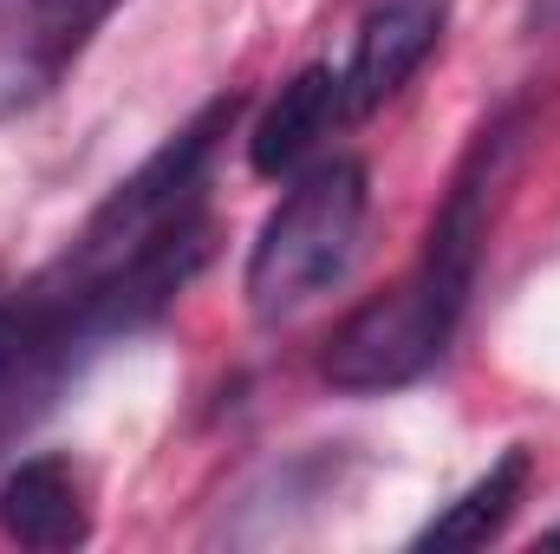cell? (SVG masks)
<instances>
[{"label": "cell", "instance_id": "cell-4", "mask_svg": "<svg viewBox=\"0 0 560 554\" xmlns=\"http://www.w3.org/2000/svg\"><path fill=\"white\" fill-rule=\"evenodd\" d=\"M0 529L20 549H72L85 542V489L66 457H26L0 483Z\"/></svg>", "mask_w": 560, "mask_h": 554}, {"label": "cell", "instance_id": "cell-1", "mask_svg": "<svg viewBox=\"0 0 560 554\" xmlns=\"http://www.w3.org/2000/svg\"><path fill=\"white\" fill-rule=\"evenodd\" d=\"M482 255V183L463 176L430 229V249L392 293L365 300L326 346V379L339 392H392L411 385L423 366H436V353L456 333V313L469 300Z\"/></svg>", "mask_w": 560, "mask_h": 554}, {"label": "cell", "instance_id": "cell-5", "mask_svg": "<svg viewBox=\"0 0 560 554\" xmlns=\"http://www.w3.org/2000/svg\"><path fill=\"white\" fill-rule=\"evenodd\" d=\"M339 112H346L339 79H332L326 66H306L293 85H280V99L261 112V125H255V138H248V163H255L261 176H287V170H300L306 150L326 138V125H332Z\"/></svg>", "mask_w": 560, "mask_h": 554}, {"label": "cell", "instance_id": "cell-6", "mask_svg": "<svg viewBox=\"0 0 560 554\" xmlns=\"http://www.w3.org/2000/svg\"><path fill=\"white\" fill-rule=\"evenodd\" d=\"M522 489H528V450H502L430 529L418 535V549H482L509 516H515V503H522Z\"/></svg>", "mask_w": 560, "mask_h": 554}, {"label": "cell", "instance_id": "cell-2", "mask_svg": "<svg viewBox=\"0 0 560 554\" xmlns=\"http://www.w3.org/2000/svg\"><path fill=\"white\" fill-rule=\"evenodd\" d=\"M365 229V163L332 157L306 170L287 203L268 216L255 255H248V307L255 320H287L306 300H319L346 275L352 249Z\"/></svg>", "mask_w": 560, "mask_h": 554}, {"label": "cell", "instance_id": "cell-3", "mask_svg": "<svg viewBox=\"0 0 560 554\" xmlns=\"http://www.w3.org/2000/svg\"><path fill=\"white\" fill-rule=\"evenodd\" d=\"M443 33V0H372L359 33H352V66L339 79L346 112H378Z\"/></svg>", "mask_w": 560, "mask_h": 554}, {"label": "cell", "instance_id": "cell-7", "mask_svg": "<svg viewBox=\"0 0 560 554\" xmlns=\"http://www.w3.org/2000/svg\"><path fill=\"white\" fill-rule=\"evenodd\" d=\"M535 20L541 26H560V0H535Z\"/></svg>", "mask_w": 560, "mask_h": 554}]
</instances>
